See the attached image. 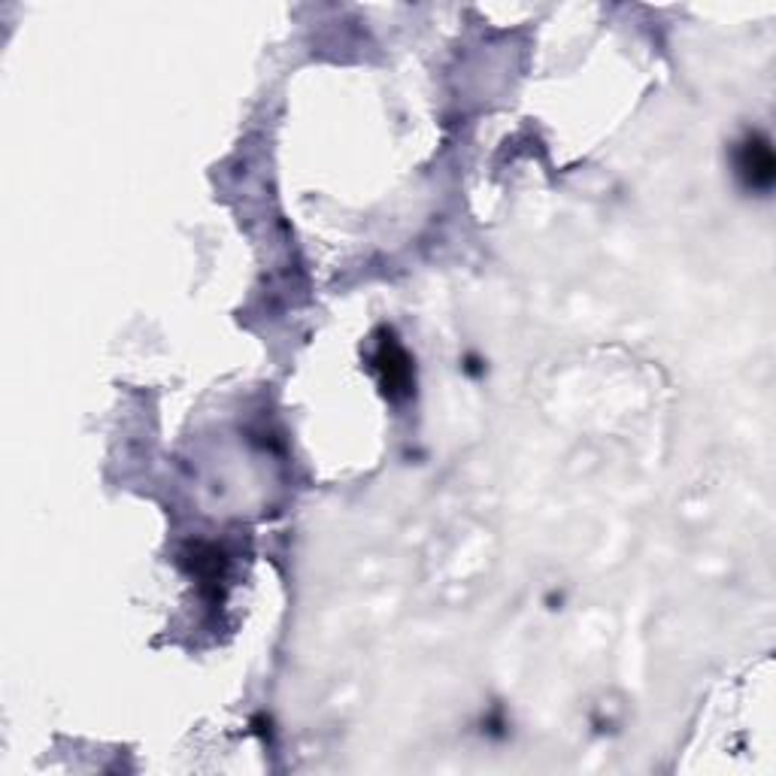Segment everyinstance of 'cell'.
Listing matches in <instances>:
<instances>
[{
	"mask_svg": "<svg viewBox=\"0 0 776 776\" xmlns=\"http://www.w3.org/2000/svg\"><path fill=\"white\" fill-rule=\"evenodd\" d=\"M737 176L749 191H771L776 179V158L764 133H749L737 149Z\"/></svg>",
	"mask_w": 776,
	"mask_h": 776,
	"instance_id": "6da1fadb",
	"label": "cell"
},
{
	"mask_svg": "<svg viewBox=\"0 0 776 776\" xmlns=\"http://www.w3.org/2000/svg\"><path fill=\"white\" fill-rule=\"evenodd\" d=\"M377 361H380L382 373H385V389H389V392H407V385H410L407 355L397 349L395 343H385Z\"/></svg>",
	"mask_w": 776,
	"mask_h": 776,
	"instance_id": "7a4b0ae2",
	"label": "cell"
}]
</instances>
